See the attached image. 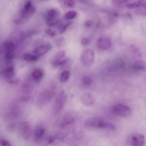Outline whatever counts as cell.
Masks as SVG:
<instances>
[{"label": "cell", "instance_id": "6da1fadb", "mask_svg": "<svg viewBox=\"0 0 146 146\" xmlns=\"http://www.w3.org/2000/svg\"><path fill=\"white\" fill-rule=\"evenodd\" d=\"M84 126L88 128L92 129H106L114 130L115 125L102 118L94 117L87 119L84 123Z\"/></svg>", "mask_w": 146, "mask_h": 146}, {"label": "cell", "instance_id": "7a4b0ae2", "mask_svg": "<svg viewBox=\"0 0 146 146\" xmlns=\"http://www.w3.org/2000/svg\"><path fill=\"white\" fill-rule=\"evenodd\" d=\"M55 94V88L54 87H50L42 91L38 95L37 99V104L39 107H43L49 103Z\"/></svg>", "mask_w": 146, "mask_h": 146}, {"label": "cell", "instance_id": "3957f363", "mask_svg": "<svg viewBox=\"0 0 146 146\" xmlns=\"http://www.w3.org/2000/svg\"><path fill=\"white\" fill-rule=\"evenodd\" d=\"M67 99L66 93L62 91L56 96L53 106V113L55 115L59 114L64 108Z\"/></svg>", "mask_w": 146, "mask_h": 146}, {"label": "cell", "instance_id": "277c9868", "mask_svg": "<svg viewBox=\"0 0 146 146\" xmlns=\"http://www.w3.org/2000/svg\"><path fill=\"white\" fill-rule=\"evenodd\" d=\"M82 63L86 67H91L93 65L95 60V54L92 50H85L80 55Z\"/></svg>", "mask_w": 146, "mask_h": 146}, {"label": "cell", "instance_id": "5b68a950", "mask_svg": "<svg viewBox=\"0 0 146 146\" xmlns=\"http://www.w3.org/2000/svg\"><path fill=\"white\" fill-rule=\"evenodd\" d=\"M112 111L116 115L123 117H128L131 114V109L126 105L120 103L115 104L113 107Z\"/></svg>", "mask_w": 146, "mask_h": 146}, {"label": "cell", "instance_id": "8992f818", "mask_svg": "<svg viewBox=\"0 0 146 146\" xmlns=\"http://www.w3.org/2000/svg\"><path fill=\"white\" fill-rule=\"evenodd\" d=\"M35 11V7L33 6L31 1H27L24 5L21 11V16L22 18L26 19L32 15Z\"/></svg>", "mask_w": 146, "mask_h": 146}, {"label": "cell", "instance_id": "52a82bcc", "mask_svg": "<svg viewBox=\"0 0 146 146\" xmlns=\"http://www.w3.org/2000/svg\"><path fill=\"white\" fill-rule=\"evenodd\" d=\"M19 131L24 139L29 140L32 136L33 131L30 125L27 121H22L19 125Z\"/></svg>", "mask_w": 146, "mask_h": 146}, {"label": "cell", "instance_id": "ba28073f", "mask_svg": "<svg viewBox=\"0 0 146 146\" xmlns=\"http://www.w3.org/2000/svg\"><path fill=\"white\" fill-rule=\"evenodd\" d=\"M129 143L131 146H143L144 143V136L140 133H134L129 137Z\"/></svg>", "mask_w": 146, "mask_h": 146}, {"label": "cell", "instance_id": "9c48e42d", "mask_svg": "<svg viewBox=\"0 0 146 146\" xmlns=\"http://www.w3.org/2000/svg\"><path fill=\"white\" fill-rule=\"evenodd\" d=\"M112 44L110 38L107 37H101L97 40V47L100 50L105 51L108 50Z\"/></svg>", "mask_w": 146, "mask_h": 146}, {"label": "cell", "instance_id": "30bf717a", "mask_svg": "<svg viewBox=\"0 0 146 146\" xmlns=\"http://www.w3.org/2000/svg\"><path fill=\"white\" fill-rule=\"evenodd\" d=\"M52 46L50 43H46L38 47L33 50V54L38 56L43 55L46 54L51 48Z\"/></svg>", "mask_w": 146, "mask_h": 146}, {"label": "cell", "instance_id": "8fae6325", "mask_svg": "<svg viewBox=\"0 0 146 146\" xmlns=\"http://www.w3.org/2000/svg\"><path fill=\"white\" fill-rule=\"evenodd\" d=\"M16 48V43L13 40H7L3 43L2 49L6 53H14Z\"/></svg>", "mask_w": 146, "mask_h": 146}, {"label": "cell", "instance_id": "7c38bea8", "mask_svg": "<svg viewBox=\"0 0 146 146\" xmlns=\"http://www.w3.org/2000/svg\"><path fill=\"white\" fill-rule=\"evenodd\" d=\"M1 75L5 78L10 80L12 79L15 75V70L13 66H9L2 70L1 72Z\"/></svg>", "mask_w": 146, "mask_h": 146}, {"label": "cell", "instance_id": "4fadbf2b", "mask_svg": "<svg viewBox=\"0 0 146 146\" xmlns=\"http://www.w3.org/2000/svg\"><path fill=\"white\" fill-rule=\"evenodd\" d=\"M81 102L85 106H92L95 103V98L90 93H84L81 96Z\"/></svg>", "mask_w": 146, "mask_h": 146}, {"label": "cell", "instance_id": "5bb4252c", "mask_svg": "<svg viewBox=\"0 0 146 146\" xmlns=\"http://www.w3.org/2000/svg\"><path fill=\"white\" fill-rule=\"evenodd\" d=\"M20 110L17 106H13L10 109L6 114V118L9 120L15 119L18 118L20 115Z\"/></svg>", "mask_w": 146, "mask_h": 146}, {"label": "cell", "instance_id": "9a60e30c", "mask_svg": "<svg viewBox=\"0 0 146 146\" xmlns=\"http://www.w3.org/2000/svg\"><path fill=\"white\" fill-rule=\"evenodd\" d=\"M44 128L42 125H38L35 128L34 132V137L35 141H39L44 135Z\"/></svg>", "mask_w": 146, "mask_h": 146}, {"label": "cell", "instance_id": "2e32d148", "mask_svg": "<svg viewBox=\"0 0 146 146\" xmlns=\"http://www.w3.org/2000/svg\"><path fill=\"white\" fill-rule=\"evenodd\" d=\"M44 76V72L40 68H36L31 72V76L35 81L40 80Z\"/></svg>", "mask_w": 146, "mask_h": 146}, {"label": "cell", "instance_id": "e0dca14e", "mask_svg": "<svg viewBox=\"0 0 146 146\" xmlns=\"http://www.w3.org/2000/svg\"><path fill=\"white\" fill-rule=\"evenodd\" d=\"M39 56L34 54L27 52L23 55V59L27 62H35L39 59Z\"/></svg>", "mask_w": 146, "mask_h": 146}, {"label": "cell", "instance_id": "ac0fdd59", "mask_svg": "<svg viewBox=\"0 0 146 146\" xmlns=\"http://www.w3.org/2000/svg\"><path fill=\"white\" fill-rule=\"evenodd\" d=\"M33 90H34L33 86L28 83H23L21 86V90L22 92L25 94H29L31 93L33 91Z\"/></svg>", "mask_w": 146, "mask_h": 146}, {"label": "cell", "instance_id": "d6986e66", "mask_svg": "<svg viewBox=\"0 0 146 146\" xmlns=\"http://www.w3.org/2000/svg\"><path fill=\"white\" fill-rule=\"evenodd\" d=\"M74 121V119L73 117L71 116H66L64 117L63 118L60 123V127H64L67 126L71 124H72Z\"/></svg>", "mask_w": 146, "mask_h": 146}, {"label": "cell", "instance_id": "ffe728a7", "mask_svg": "<svg viewBox=\"0 0 146 146\" xmlns=\"http://www.w3.org/2000/svg\"><path fill=\"white\" fill-rule=\"evenodd\" d=\"M145 66H146L143 62L140 61V62H137L133 64H132V66H131V69L134 70L135 71H138L144 70L145 68Z\"/></svg>", "mask_w": 146, "mask_h": 146}, {"label": "cell", "instance_id": "44dd1931", "mask_svg": "<svg viewBox=\"0 0 146 146\" xmlns=\"http://www.w3.org/2000/svg\"><path fill=\"white\" fill-rule=\"evenodd\" d=\"M70 77V72L68 70H64L62 72L59 76V80L60 82H66Z\"/></svg>", "mask_w": 146, "mask_h": 146}, {"label": "cell", "instance_id": "7402d4cb", "mask_svg": "<svg viewBox=\"0 0 146 146\" xmlns=\"http://www.w3.org/2000/svg\"><path fill=\"white\" fill-rule=\"evenodd\" d=\"M71 24V22L70 21H67L66 22H62V21H60V22L58 25V29H59V33L62 34V33H64L66 30L67 27Z\"/></svg>", "mask_w": 146, "mask_h": 146}, {"label": "cell", "instance_id": "603a6c76", "mask_svg": "<svg viewBox=\"0 0 146 146\" xmlns=\"http://www.w3.org/2000/svg\"><path fill=\"white\" fill-rule=\"evenodd\" d=\"M77 15L78 14L76 11H74V10L68 11L64 14V18L66 20H72L75 18Z\"/></svg>", "mask_w": 146, "mask_h": 146}, {"label": "cell", "instance_id": "cb8c5ba5", "mask_svg": "<svg viewBox=\"0 0 146 146\" xmlns=\"http://www.w3.org/2000/svg\"><path fill=\"white\" fill-rule=\"evenodd\" d=\"M59 1L66 7L73 8L75 6L74 0H59Z\"/></svg>", "mask_w": 146, "mask_h": 146}, {"label": "cell", "instance_id": "d4e9b609", "mask_svg": "<svg viewBox=\"0 0 146 146\" xmlns=\"http://www.w3.org/2000/svg\"><path fill=\"white\" fill-rule=\"evenodd\" d=\"M67 63V59H61L59 60H55L52 63V66L55 67H59L64 66Z\"/></svg>", "mask_w": 146, "mask_h": 146}, {"label": "cell", "instance_id": "484cf974", "mask_svg": "<svg viewBox=\"0 0 146 146\" xmlns=\"http://www.w3.org/2000/svg\"><path fill=\"white\" fill-rule=\"evenodd\" d=\"M144 4H145V3L144 2H143L142 1H137V2H133L132 3H129V4L127 5V6L129 9H136V8L139 7L140 6H141Z\"/></svg>", "mask_w": 146, "mask_h": 146}, {"label": "cell", "instance_id": "4316f807", "mask_svg": "<svg viewBox=\"0 0 146 146\" xmlns=\"http://www.w3.org/2000/svg\"><path fill=\"white\" fill-rule=\"evenodd\" d=\"M82 83L86 86H90L92 83V79L88 76H85L82 79Z\"/></svg>", "mask_w": 146, "mask_h": 146}, {"label": "cell", "instance_id": "83f0119b", "mask_svg": "<svg viewBox=\"0 0 146 146\" xmlns=\"http://www.w3.org/2000/svg\"><path fill=\"white\" fill-rule=\"evenodd\" d=\"M45 33H46V34L47 35H48V36H51V37H54V36H55L56 35V31H54L52 29H48L46 30Z\"/></svg>", "mask_w": 146, "mask_h": 146}, {"label": "cell", "instance_id": "f1b7e54d", "mask_svg": "<svg viewBox=\"0 0 146 146\" xmlns=\"http://www.w3.org/2000/svg\"><path fill=\"white\" fill-rule=\"evenodd\" d=\"M0 146H11V145L9 140L5 139H1Z\"/></svg>", "mask_w": 146, "mask_h": 146}, {"label": "cell", "instance_id": "f546056e", "mask_svg": "<svg viewBox=\"0 0 146 146\" xmlns=\"http://www.w3.org/2000/svg\"><path fill=\"white\" fill-rule=\"evenodd\" d=\"M65 55V52L64 51H59L55 56V60H59L62 59L64 56Z\"/></svg>", "mask_w": 146, "mask_h": 146}, {"label": "cell", "instance_id": "4dcf8cb0", "mask_svg": "<svg viewBox=\"0 0 146 146\" xmlns=\"http://www.w3.org/2000/svg\"><path fill=\"white\" fill-rule=\"evenodd\" d=\"M88 43H89V39H88V38H83V39L81 40V44H82V45H83V46H86V45L88 44Z\"/></svg>", "mask_w": 146, "mask_h": 146}, {"label": "cell", "instance_id": "1f68e13d", "mask_svg": "<svg viewBox=\"0 0 146 146\" xmlns=\"http://www.w3.org/2000/svg\"><path fill=\"white\" fill-rule=\"evenodd\" d=\"M112 2L117 5H120V4H122L123 3H125L127 1H128L129 0H112Z\"/></svg>", "mask_w": 146, "mask_h": 146}, {"label": "cell", "instance_id": "d6a6232c", "mask_svg": "<svg viewBox=\"0 0 146 146\" xmlns=\"http://www.w3.org/2000/svg\"><path fill=\"white\" fill-rule=\"evenodd\" d=\"M92 24H93L92 21L88 20V21H87L85 22L84 25H85V26H86V27H90V26H91L92 25Z\"/></svg>", "mask_w": 146, "mask_h": 146}, {"label": "cell", "instance_id": "836d02e7", "mask_svg": "<svg viewBox=\"0 0 146 146\" xmlns=\"http://www.w3.org/2000/svg\"><path fill=\"white\" fill-rule=\"evenodd\" d=\"M79 1L82 2H86V0H79Z\"/></svg>", "mask_w": 146, "mask_h": 146}]
</instances>
